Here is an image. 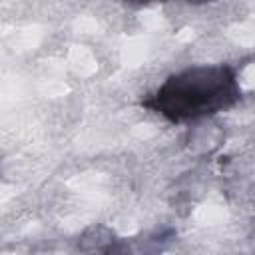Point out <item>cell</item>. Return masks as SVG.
Instances as JSON below:
<instances>
[{
	"instance_id": "obj_2",
	"label": "cell",
	"mask_w": 255,
	"mask_h": 255,
	"mask_svg": "<svg viewBox=\"0 0 255 255\" xmlns=\"http://www.w3.org/2000/svg\"><path fill=\"white\" fill-rule=\"evenodd\" d=\"M128 4H149V2H175V0H122ZM177 2H187V4H207V2H215V0H177Z\"/></svg>"
},
{
	"instance_id": "obj_1",
	"label": "cell",
	"mask_w": 255,
	"mask_h": 255,
	"mask_svg": "<svg viewBox=\"0 0 255 255\" xmlns=\"http://www.w3.org/2000/svg\"><path fill=\"white\" fill-rule=\"evenodd\" d=\"M241 98L235 70L223 64L191 66L171 74L141 106L169 122H189L229 110Z\"/></svg>"
}]
</instances>
